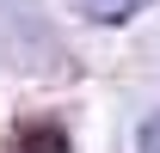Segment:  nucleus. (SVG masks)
Returning <instances> with one entry per match:
<instances>
[{"label":"nucleus","mask_w":160,"mask_h":153,"mask_svg":"<svg viewBox=\"0 0 160 153\" xmlns=\"http://www.w3.org/2000/svg\"><path fill=\"white\" fill-rule=\"evenodd\" d=\"M148 0H74V12L80 19H92V25H123V19H136Z\"/></svg>","instance_id":"1"},{"label":"nucleus","mask_w":160,"mask_h":153,"mask_svg":"<svg viewBox=\"0 0 160 153\" xmlns=\"http://www.w3.org/2000/svg\"><path fill=\"white\" fill-rule=\"evenodd\" d=\"M12 147L19 153H68V135H62L56 123H31V129H19Z\"/></svg>","instance_id":"2"},{"label":"nucleus","mask_w":160,"mask_h":153,"mask_svg":"<svg viewBox=\"0 0 160 153\" xmlns=\"http://www.w3.org/2000/svg\"><path fill=\"white\" fill-rule=\"evenodd\" d=\"M136 153H160V110L142 116V129H136Z\"/></svg>","instance_id":"3"}]
</instances>
